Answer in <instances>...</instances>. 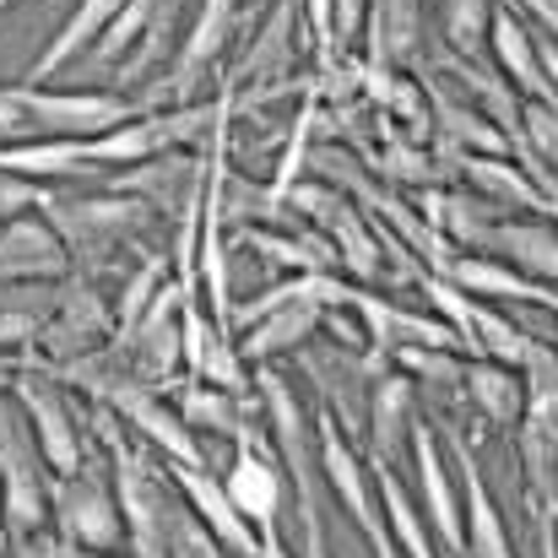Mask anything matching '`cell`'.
Wrapping results in <instances>:
<instances>
[{
	"label": "cell",
	"mask_w": 558,
	"mask_h": 558,
	"mask_svg": "<svg viewBox=\"0 0 558 558\" xmlns=\"http://www.w3.org/2000/svg\"><path fill=\"white\" fill-rule=\"evenodd\" d=\"M49 461L38 450V434L16 401H0V499H5V526H11V554L16 558H54L60 537L49 532Z\"/></svg>",
	"instance_id": "6da1fadb"
},
{
	"label": "cell",
	"mask_w": 558,
	"mask_h": 558,
	"mask_svg": "<svg viewBox=\"0 0 558 558\" xmlns=\"http://www.w3.org/2000/svg\"><path fill=\"white\" fill-rule=\"evenodd\" d=\"M98 423V439L109 450V466H114V499H120V515H125V543H131V558H169V515H174V477L158 472V461L131 439V428L98 407L93 412Z\"/></svg>",
	"instance_id": "7a4b0ae2"
},
{
	"label": "cell",
	"mask_w": 558,
	"mask_h": 558,
	"mask_svg": "<svg viewBox=\"0 0 558 558\" xmlns=\"http://www.w3.org/2000/svg\"><path fill=\"white\" fill-rule=\"evenodd\" d=\"M44 217L54 222V233L65 239L71 250V271L82 277H98L109 266V250L114 244H131L153 228V206L142 195H120V190H104V195H54L44 201Z\"/></svg>",
	"instance_id": "3957f363"
},
{
	"label": "cell",
	"mask_w": 558,
	"mask_h": 558,
	"mask_svg": "<svg viewBox=\"0 0 558 558\" xmlns=\"http://www.w3.org/2000/svg\"><path fill=\"white\" fill-rule=\"evenodd\" d=\"M260 385V401H266V417H271V439H277V456H282V472L293 483V505H299V532H326V472H320V434L304 423V407H299V390L260 364L255 369Z\"/></svg>",
	"instance_id": "277c9868"
},
{
	"label": "cell",
	"mask_w": 558,
	"mask_h": 558,
	"mask_svg": "<svg viewBox=\"0 0 558 558\" xmlns=\"http://www.w3.org/2000/svg\"><path fill=\"white\" fill-rule=\"evenodd\" d=\"M239 5H244V0H201L190 33L180 38V49H174V60L153 76V87H142V98H136L142 114L201 104L195 93L217 76V65H222V54H228V44H233V27H239Z\"/></svg>",
	"instance_id": "5b68a950"
},
{
	"label": "cell",
	"mask_w": 558,
	"mask_h": 558,
	"mask_svg": "<svg viewBox=\"0 0 558 558\" xmlns=\"http://www.w3.org/2000/svg\"><path fill=\"white\" fill-rule=\"evenodd\" d=\"M49 526H54V537L71 543V548L120 554V543H125V515H120L114 483H104L98 466H82L76 477H54V483H49Z\"/></svg>",
	"instance_id": "8992f818"
},
{
	"label": "cell",
	"mask_w": 558,
	"mask_h": 558,
	"mask_svg": "<svg viewBox=\"0 0 558 558\" xmlns=\"http://www.w3.org/2000/svg\"><path fill=\"white\" fill-rule=\"evenodd\" d=\"M195 299V288H185L180 277H169L163 288H158V299L147 304V315L136 320V331L125 337V342H109V353L125 364L131 359V374L136 379H147V385H180L174 374L185 364V326H180V315H185V304Z\"/></svg>",
	"instance_id": "52a82bcc"
},
{
	"label": "cell",
	"mask_w": 558,
	"mask_h": 558,
	"mask_svg": "<svg viewBox=\"0 0 558 558\" xmlns=\"http://www.w3.org/2000/svg\"><path fill=\"white\" fill-rule=\"evenodd\" d=\"M11 93L27 109L38 142H87L142 114V104L125 93H54V87H11Z\"/></svg>",
	"instance_id": "ba28073f"
},
{
	"label": "cell",
	"mask_w": 558,
	"mask_h": 558,
	"mask_svg": "<svg viewBox=\"0 0 558 558\" xmlns=\"http://www.w3.org/2000/svg\"><path fill=\"white\" fill-rule=\"evenodd\" d=\"M11 396H16V407L27 412L49 472H54V477H76V472L87 466V445H82V412L65 401L60 379L49 369H16Z\"/></svg>",
	"instance_id": "9c48e42d"
},
{
	"label": "cell",
	"mask_w": 558,
	"mask_h": 558,
	"mask_svg": "<svg viewBox=\"0 0 558 558\" xmlns=\"http://www.w3.org/2000/svg\"><path fill=\"white\" fill-rule=\"evenodd\" d=\"M104 342H114V304L98 293L93 277L71 271L65 277V293H60V310L44 326L38 348L49 353V369H60V364H76V359L104 353Z\"/></svg>",
	"instance_id": "30bf717a"
},
{
	"label": "cell",
	"mask_w": 558,
	"mask_h": 558,
	"mask_svg": "<svg viewBox=\"0 0 558 558\" xmlns=\"http://www.w3.org/2000/svg\"><path fill=\"white\" fill-rule=\"evenodd\" d=\"M407 456H412V472H417V510L434 532V543L450 558H466V515H461V494L450 483V466H445V450H439V428L423 417L412 423V439H407Z\"/></svg>",
	"instance_id": "8fae6325"
},
{
	"label": "cell",
	"mask_w": 558,
	"mask_h": 558,
	"mask_svg": "<svg viewBox=\"0 0 558 558\" xmlns=\"http://www.w3.org/2000/svg\"><path fill=\"white\" fill-rule=\"evenodd\" d=\"M222 488H228V499L239 505V515H244L260 537L282 532L277 521H282L288 472H282V456H271L266 439H255V428H244V434L233 439V461H228V472H222Z\"/></svg>",
	"instance_id": "7c38bea8"
},
{
	"label": "cell",
	"mask_w": 558,
	"mask_h": 558,
	"mask_svg": "<svg viewBox=\"0 0 558 558\" xmlns=\"http://www.w3.org/2000/svg\"><path fill=\"white\" fill-rule=\"evenodd\" d=\"M299 364H304V374L320 385L326 412L342 423V434H348V439H364L374 379H369V369H364V359H359V348H348V342H331V348L304 342V348H299Z\"/></svg>",
	"instance_id": "4fadbf2b"
},
{
	"label": "cell",
	"mask_w": 558,
	"mask_h": 558,
	"mask_svg": "<svg viewBox=\"0 0 558 558\" xmlns=\"http://www.w3.org/2000/svg\"><path fill=\"white\" fill-rule=\"evenodd\" d=\"M439 434H450V456H456V483H461V515H466V554L472 558H515L510 548V526H505V515H499V505H494V494H488V477H483V466H477V450H472V439L456 428V423H434Z\"/></svg>",
	"instance_id": "5bb4252c"
},
{
	"label": "cell",
	"mask_w": 558,
	"mask_h": 558,
	"mask_svg": "<svg viewBox=\"0 0 558 558\" xmlns=\"http://www.w3.org/2000/svg\"><path fill=\"white\" fill-rule=\"evenodd\" d=\"M71 277V250L54 233L49 217H16L0 222V288L11 282H65Z\"/></svg>",
	"instance_id": "9a60e30c"
},
{
	"label": "cell",
	"mask_w": 558,
	"mask_h": 558,
	"mask_svg": "<svg viewBox=\"0 0 558 558\" xmlns=\"http://www.w3.org/2000/svg\"><path fill=\"white\" fill-rule=\"evenodd\" d=\"M206 169H211V158H201V153H163V158H153V163L120 169L109 190H120V195H142L153 211L180 217L190 201L211 185V180H206Z\"/></svg>",
	"instance_id": "2e32d148"
},
{
	"label": "cell",
	"mask_w": 558,
	"mask_h": 558,
	"mask_svg": "<svg viewBox=\"0 0 558 558\" xmlns=\"http://www.w3.org/2000/svg\"><path fill=\"white\" fill-rule=\"evenodd\" d=\"M125 5H131V0H76L71 16L54 27V38L38 49V60L16 76V87H44V82H54L60 71H71L76 54H93V44L114 27V16H120Z\"/></svg>",
	"instance_id": "e0dca14e"
},
{
	"label": "cell",
	"mask_w": 558,
	"mask_h": 558,
	"mask_svg": "<svg viewBox=\"0 0 558 558\" xmlns=\"http://www.w3.org/2000/svg\"><path fill=\"white\" fill-rule=\"evenodd\" d=\"M169 477H174V488L185 494V505L211 526V537H217L228 554L233 558L260 554V532L239 515V505L228 499L222 477H211V466H180V461H169Z\"/></svg>",
	"instance_id": "ac0fdd59"
},
{
	"label": "cell",
	"mask_w": 558,
	"mask_h": 558,
	"mask_svg": "<svg viewBox=\"0 0 558 558\" xmlns=\"http://www.w3.org/2000/svg\"><path fill=\"white\" fill-rule=\"evenodd\" d=\"M477 255H494V260L515 266L521 277L558 288V228L548 217H499Z\"/></svg>",
	"instance_id": "d6986e66"
},
{
	"label": "cell",
	"mask_w": 558,
	"mask_h": 558,
	"mask_svg": "<svg viewBox=\"0 0 558 558\" xmlns=\"http://www.w3.org/2000/svg\"><path fill=\"white\" fill-rule=\"evenodd\" d=\"M407 439H412V379L401 369H385L369 390V428H364L369 472H396Z\"/></svg>",
	"instance_id": "ffe728a7"
},
{
	"label": "cell",
	"mask_w": 558,
	"mask_h": 558,
	"mask_svg": "<svg viewBox=\"0 0 558 558\" xmlns=\"http://www.w3.org/2000/svg\"><path fill=\"white\" fill-rule=\"evenodd\" d=\"M364 65L396 71V65H423V0H369L364 16Z\"/></svg>",
	"instance_id": "44dd1931"
},
{
	"label": "cell",
	"mask_w": 558,
	"mask_h": 558,
	"mask_svg": "<svg viewBox=\"0 0 558 558\" xmlns=\"http://www.w3.org/2000/svg\"><path fill=\"white\" fill-rule=\"evenodd\" d=\"M488 54H494L499 76H505L515 93H526L532 104L558 109V93L548 87V76H543V60H537V44H532V27H526V16H521V11H510V5H505V11H494Z\"/></svg>",
	"instance_id": "7402d4cb"
},
{
	"label": "cell",
	"mask_w": 558,
	"mask_h": 558,
	"mask_svg": "<svg viewBox=\"0 0 558 558\" xmlns=\"http://www.w3.org/2000/svg\"><path fill=\"white\" fill-rule=\"evenodd\" d=\"M423 217H428V228H439L456 250H483V239H488V228L499 222V206L488 201V195H477V190H417V201H412Z\"/></svg>",
	"instance_id": "603a6c76"
},
{
	"label": "cell",
	"mask_w": 558,
	"mask_h": 558,
	"mask_svg": "<svg viewBox=\"0 0 558 558\" xmlns=\"http://www.w3.org/2000/svg\"><path fill=\"white\" fill-rule=\"evenodd\" d=\"M326 315L331 310H320V304H282L266 320H255L250 331H239V359L250 369H260V364H271L282 353H299L304 342H315V331L326 326Z\"/></svg>",
	"instance_id": "cb8c5ba5"
},
{
	"label": "cell",
	"mask_w": 558,
	"mask_h": 558,
	"mask_svg": "<svg viewBox=\"0 0 558 558\" xmlns=\"http://www.w3.org/2000/svg\"><path fill=\"white\" fill-rule=\"evenodd\" d=\"M461 293L472 299H515V304H537V310H558V288H543L532 277H521L515 266L494 260V255H456V266L445 271Z\"/></svg>",
	"instance_id": "d4e9b609"
},
{
	"label": "cell",
	"mask_w": 558,
	"mask_h": 558,
	"mask_svg": "<svg viewBox=\"0 0 558 558\" xmlns=\"http://www.w3.org/2000/svg\"><path fill=\"white\" fill-rule=\"evenodd\" d=\"M87 163L93 169H136V163H153L169 153V136H163V114H136L104 136H87L82 142Z\"/></svg>",
	"instance_id": "484cf974"
},
{
	"label": "cell",
	"mask_w": 558,
	"mask_h": 558,
	"mask_svg": "<svg viewBox=\"0 0 558 558\" xmlns=\"http://www.w3.org/2000/svg\"><path fill=\"white\" fill-rule=\"evenodd\" d=\"M331 244H337V260H342V271L359 282V288H369L385 277V250H379V233H374V222L353 206V201H342L331 217H326V228H320Z\"/></svg>",
	"instance_id": "4316f807"
},
{
	"label": "cell",
	"mask_w": 558,
	"mask_h": 558,
	"mask_svg": "<svg viewBox=\"0 0 558 558\" xmlns=\"http://www.w3.org/2000/svg\"><path fill=\"white\" fill-rule=\"evenodd\" d=\"M466 401L477 407V417H488L494 428H521V412H526V385L521 369H505V364H466Z\"/></svg>",
	"instance_id": "83f0119b"
},
{
	"label": "cell",
	"mask_w": 558,
	"mask_h": 558,
	"mask_svg": "<svg viewBox=\"0 0 558 558\" xmlns=\"http://www.w3.org/2000/svg\"><path fill=\"white\" fill-rule=\"evenodd\" d=\"M461 174L472 180L477 195H488L499 211H554V201L526 180V169H515L510 158H466Z\"/></svg>",
	"instance_id": "f1b7e54d"
},
{
	"label": "cell",
	"mask_w": 558,
	"mask_h": 558,
	"mask_svg": "<svg viewBox=\"0 0 558 558\" xmlns=\"http://www.w3.org/2000/svg\"><path fill=\"white\" fill-rule=\"evenodd\" d=\"M0 169H5V174H22V180H33V185L93 174L82 142H16V147H0Z\"/></svg>",
	"instance_id": "f546056e"
},
{
	"label": "cell",
	"mask_w": 558,
	"mask_h": 558,
	"mask_svg": "<svg viewBox=\"0 0 558 558\" xmlns=\"http://www.w3.org/2000/svg\"><path fill=\"white\" fill-rule=\"evenodd\" d=\"M180 417H185L195 434H228V439H239L250 423H244V396H233V390H217V385H206V379H180Z\"/></svg>",
	"instance_id": "4dcf8cb0"
},
{
	"label": "cell",
	"mask_w": 558,
	"mask_h": 558,
	"mask_svg": "<svg viewBox=\"0 0 558 558\" xmlns=\"http://www.w3.org/2000/svg\"><path fill=\"white\" fill-rule=\"evenodd\" d=\"M364 158L374 163V174H385L390 185L428 190L434 180H445V174H439V163H434V153H428L423 142H407L401 131H396V136H385V147H379V153H374V147H364Z\"/></svg>",
	"instance_id": "1f68e13d"
},
{
	"label": "cell",
	"mask_w": 558,
	"mask_h": 558,
	"mask_svg": "<svg viewBox=\"0 0 558 558\" xmlns=\"http://www.w3.org/2000/svg\"><path fill=\"white\" fill-rule=\"evenodd\" d=\"M180 11H185V0H163V5L153 11L142 44H136V49L125 54V65H120V87H125V82H147V76L169 60V49L180 44V38H174V33H180Z\"/></svg>",
	"instance_id": "d6a6232c"
},
{
	"label": "cell",
	"mask_w": 558,
	"mask_h": 558,
	"mask_svg": "<svg viewBox=\"0 0 558 558\" xmlns=\"http://www.w3.org/2000/svg\"><path fill=\"white\" fill-rule=\"evenodd\" d=\"M423 299H428V310L461 337V348H466V364H477L483 359V348H477V299L472 293H461L450 277H439V271H428L423 277Z\"/></svg>",
	"instance_id": "836d02e7"
},
{
	"label": "cell",
	"mask_w": 558,
	"mask_h": 558,
	"mask_svg": "<svg viewBox=\"0 0 558 558\" xmlns=\"http://www.w3.org/2000/svg\"><path fill=\"white\" fill-rule=\"evenodd\" d=\"M439 22H445L450 54H461V60H483L488 54L494 0H439Z\"/></svg>",
	"instance_id": "e575fe53"
},
{
	"label": "cell",
	"mask_w": 558,
	"mask_h": 558,
	"mask_svg": "<svg viewBox=\"0 0 558 558\" xmlns=\"http://www.w3.org/2000/svg\"><path fill=\"white\" fill-rule=\"evenodd\" d=\"M401 374L434 396H466V359L461 353H445V348H401L396 353Z\"/></svg>",
	"instance_id": "d590c367"
},
{
	"label": "cell",
	"mask_w": 558,
	"mask_h": 558,
	"mask_svg": "<svg viewBox=\"0 0 558 558\" xmlns=\"http://www.w3.org/2000/svg\"><path fill=\"white\" fill-rule=\"evenodd\" d=\"M163 282H169V260H163V255H142V266L125 277L120 304H114V342H125V337L136 331V320L147 315V304L158 299Z\"/></svg>",
	"instance_id": "8d00e7d4"
},
{
	"label": "cell",
	"mask_w": 558,
	"mask_h": 558,
	"mask_svg": "<svg viewBox=\"0 0 558 558\" xmlns=\"http://www.w3.org/2000/svg\"><path fill=\"white\" fill-rule=\"evenodd\" d=\"M477 348H483V359H488V364L521 369V364H526V353H532V331H526V326H515L510 315H499V310H488V304L477 299Z\"/></svg>",
	"instance_id": "74e56055"
},
{
	"label": "cell",
	"mask_w": 558,
	"mask_h": 558,
	"mask_svg": "<svg viewBox=\"0 0 558 558\" xmlns=\"http://www.w3.org/2000/svg\"><path fill=\"white\" fill-rule=\"evenodd\" d=\"M169 558H228V548L211 537V526L185 499H174V515H169Z\"/></svg>",
	"instance_id": "f35d334b"
},
{
	"label": "cell",
	"mask_w": 558,
	"mask_h": 558,
	"mask_svg": "<svg viewBox=\"0 0 558 558\" xmlns=\"http://www.w3.org/2000/svg\"><path fill=\"white\" fill-rule=\"evenodd\" d=\"M526 142H532V153L543 158V169L558 174V109L526 98Z\"/></svg>",
	"instance_id": "ab89813d"
},
{
	"label": "cell",
	"mask_w": 558,
	"mask_h": 558,
	"mask_svg": "<svg viewBox=\"0 0 558 558\" xmlns=\"http://www.w3.org/2000/svg\"><path fill=\"white\" fill-rule=\"evenodd\" d=\"M44 201H49L44 185H33V180L0 169V222H16V217H27V211H44Z\"/></svg>",
	"instance_id": "60d3db41"
},
{
	"label": "cell",
	"mask_w": 558,
	"mask_h": 558,
	"mask_svg": "<svg viewBox=\"0 0 558 558\" xmlns=\"http://www.w3.org/2000/svg\"><path fill=\"white\" fill-rule=\"evenodd\" d=\"M537 22H543V38H554L558 44V0H521Z\"/></svg>",
	"instance_id": "b9f144b4"
},
{
	"label": "cell",
	"mask_w": 558,
	"mask_h": 558,
	"mask_svg": "<svg viewBox=\"0 0 558 558\" xmlns=\"http://www.w3.org/2000/svg\"><path fill=\"white\" fill-rule=\"evenodd\" d=\"M532 44H537V60H543V76H548V87L558 93V44H554V38H543V33H532Z\"/></svg>",
	"instance_id": "7bdbcfd3"
},
{
	"label": "cell",
	"mask_w": 558,
	"mask_h": 558,
	"mask_svg": "<svg viewBox=\"0 0 558 558\" xmlns=\"http://www.w3.org/2000/svg\"><path fill=\"white\" fill-rule=\"evenodd\" d=\"M364 543H369V554H374V558H401V548H396V537H390V526H385V521L364 532Z\"/></svg>",
	"instance_id": "ee69618b"
},
{
	"label": "cell",
	"mask_w": 558,
	"mask_h": 558,
	"mask_svg": "<svg viewBox=\"0 0 558 558\" xmlns=\"http://www.w3.org/2000/svg\"><path fill=\"white\" fill-rule=\"evenodd\" d=\"M299 558H331L326 532H299Z\"/></svg>",
	"instance_id": "f6af8a7d"
},
{
	"label": "cell",
	"mask_w": 558,
	"mask_h": 558,
	"mask_svg": "<svg viewBox=\"0 0 558 558\" xmlns=\"http://www.w3.org/2000/svg\"><path fill=\"white\" fill-rule=\"evenodd\" d=\"M255 558H293V554H288L282 532H271V537H260V554H255Z\"/></svg>",
	"instance_id": "bcb514c9"
},
{
	"label": "cell",
	"mask_w": 558,
	"mask_h": 558,
	"mask_svg": "<svg viewBox=\"0 0 558 558\" xmlns=\"http://www.w3.org/2000/svg\"><path fill=\"white\" fill-rule=\"evenodd\" d=\"M54 558H125V554H93V548H71V543H60V554Z\"/></svg>",
	"instance_id": "7dc6e473"
},
{
	"label": "cell",
	"mask_w": 558,
	"mask_h": 558,
	"mask_svg": "<svg viewBox=\"0 0 558 558\" xmlns=\"http://www.w3.org/2000/svg\"><path fill=\"white\" fill-rule=\"evenodd\" d=\"M0 558H16L11 554V526H5V499H0Z\"/></svg>",
	"instance_id": "c3c4849f"
},
{
	"label": "cell",
	"mask_w": 558,
	"mask_h": 558,
	"mask_svg": "<svg viewBox=\"0 0 558 558\" xmlns=\"http://www.w3.org/2000/svg\"><path fill=\"white\" fill-rule=\"evenodd\" d=\"M548 439H554V461H558V423H548Z\"/></svg>",
	"instance_id": "681fc988"
},
{
	"label": "cell",
	"mask_w": 558,
	"mask_h": 558,
	"mask_svg": "<svg viewBox=\"0 0 558 558\" xmlns=\"http://www.w3.org/2000/svg\"><path fill=\"white\" fill-rule=\"evenodd\" d=\"M11 5H16V0H0V11H11Z\"/></svg>",
	"instance_id": "f907efd6"
},
{
	"label": "cell",
	"mask_w": 558,
	"mask_h": 558,
	"mask_svg": "<svg viewBox=\"0 0 558 558\" xmlns=\"http://www.w3.org/2000/svg\"><path fill=\"white\" fill-rule=\"evenodd\" d=\"M548 515H554V521H558V510H548Z\"/></svg>",
	"instance_id": "816d5d0a"
},
{
	"label": "cell",
	"mask_w": 558,
	"mask_h": 558,
	"mask_svg": "<svg viewBox=\"0 0 558 558\" xmlns=\"http://www.w3.org/2000/svg\"><path fill=\"white\" fill-rule=\"evenodd\" d=\"M255 5H266V0H255Z\"/></svg>",
	"instance_id": "f5cc1de1"
},
{
	"label": "cell",
	"mask_w": 558,
	"mask_h": 558,
	"mask_svg": "<svg viewBox=\"0 0 558 558\" xmlns=\"http://www.w3.org/2000/svg\"><path fill=\"white\" fill-rule=\"evenodd\" d=\"M445 558H450V554H445Z\"/></svg>",
	"instance_id": "db71d44e"
}]
</instances>
